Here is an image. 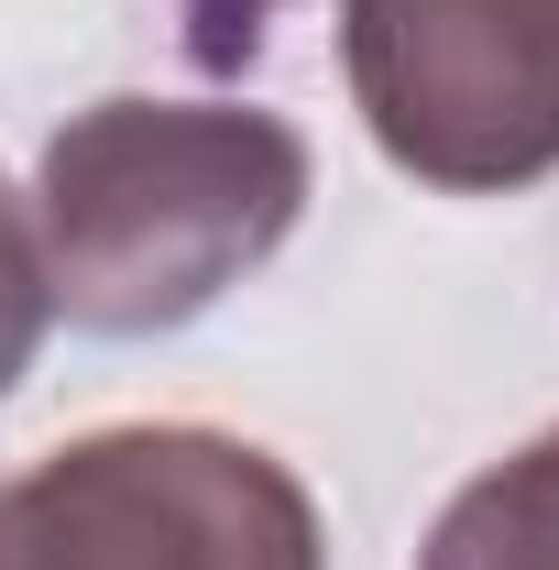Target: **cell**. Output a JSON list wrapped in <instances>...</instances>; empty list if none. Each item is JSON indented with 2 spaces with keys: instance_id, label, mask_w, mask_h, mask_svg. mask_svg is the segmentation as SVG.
<instances>
[{
  "instance_id": "1",
  "label": "cell",
  "mask_w": 559,
  "mask_h": 570,
  "mask_svg": "<svg viewBox=\"0 0 559 570\" xmlns=\"http://www.w3.org/2000/svg\"><path fill=\"white\" fill-rule=\"evenodd\" d=\"M307 132L242 99H99L45 142L33 242L56 318L88 341H165L264 275L307 219Z\"/></svg>"
},
{
  "instance_id": "2",
  "label": "cell",
  "mask_w": 559,
  "mask_h": 570,
  "mask_svg": "<svg viewBox=\"0 0 559 570\" xmlns=\"http://www.w3.org/2000/svg\"><path fill=\"white\" fill-rule=\"evenodd\" d=\"M0 570H330L318 504L231 428H88L0 483Z\"/></svg>"
},
{
  "instance_id": "3",
  "label": "cell",
  "mask_w": 559,
  "mask_h": 570,
  "mask_svg": "<svg viewBox=\"0 0 559 570\" xmlns=\"http://www.w3.org/2000/svg\"><path fill=\"white\" fill-rule=\"evenodd\" d=\"M362 132L439 198L559 176V0H341Z\"/></svg>"
},
{
  "instance_id": "4",
  "label": "cell",
  "mask_w": 559,
  "mask_h": 570,
  "mask_svg": "<svg viewBox=\"0 0 559 570\" xmlns=\"http://www.w3.org/2000/svg\"><path fill=\"white\" fill-rule=\"evenodd\" d=\"M418 570H559V428H538L439 504Z\"/></svg>"
},
{
  "instance_id": "5",
  "label": "cell",
  "mask_w": 559,
  "mask_h": 570,
  "mask_svg": "<svg viewBox=\"0 0 559 570\" xmlns=\"http://www.w3.org/2000/svg\"><path fill=\"white\" fill-rule=\"evenodd\" d=\"M45 330H56V285H45V242H33V209L11 198V176H0V395L33 373L45 352Z\"/></svg>"
},
{
  "instance_id": "6",
  "label": "cell",
  "mask_w": 559,
  "mask_h": 570,
  "mask_svg": "<svg viewBox=\"0 0 559 570\" xmlns=\"http://www.w3.org/2000/svg\"><path fill=\"white\" fill-rule=\"evenodd\" d=\"M187 11V56L209 77H242L253 56H264V33H275V11L285 0H176Z\"/></svg>"
}]
</instances>
